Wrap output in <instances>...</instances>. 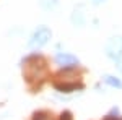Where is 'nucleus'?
<instances>
[{
	"instance_id": "obj_2",
	"label": "nucleus",
	"mask_w": 122,
	"mask_h": 120,
	"mask_svg": "<svg viewBox=\"0 0 122 120\" xmlns=\"http://www.w3.org/2000/svg\"><path fill=\"white\" fill-rule=\"evenodd\" d=\"M47 39H51V31L47 28H39L38 33L34 34V36L31 37V41H29V46L31 47H36V46H42V44H46Z\"/></svg>"
},
{
	"instance_id": "obj_3",
	"label": "nucleus",
	"mask_w": 122,
	"mask_h": 120,
	"mask_svg": "<svg viewBox=\"0 0 122 120\" xmlns=\"http://www.w3.org/2000/svg\"><path fill=\"white\" fill-rule=\"evenodd\" d=\"M57 62L60 65H75L76 58L72 55H67V54H60V55H57Z\"/></svg>"
},
{
	"instance_id": "obj_6",
	"label": "nucleus",
	"mask_w": 122,
	"mask_h": 120,
	"mask_svg": "<svg viewBox=\"0 0 122 120\" xmlns=\"http://www.w3.org/2000/svg\"><path fill=\"white\" fill-rule=\"evenodd\" d=\"M60 120H72V117H70L68 112H65V114H62V119H60Z\"/></svg>"
},
{
	"instance_id": "obj_4",
	"label": "nucleus",
	"mask_w": 122,
	"mask_h": 120,
	"mask_svg": "<svg viewBox=\"0 0 122 120\" xmlns=\"http://www.w3.org/2000/svg\"><path fill=\"white\" fill-rule=\"evenodd\" d=\"M104 81H106L107 84H111V86H116V88H122V81L116 80V78H112V76H104Z\"/></svg>"
},
{
	"instance_id": "obj_7",
	"label": "nucleus",
	"mask_w": 122,
	"mask_h": 120,
	"mask_svg": "<svg viewBox=\"0 0 122 120\" xmlns=\"http://www.w3.org/2000/svg\"><path fill=\"white\" fill-rule=\"evenodd\" d=\"M106 120H119V119H114V117H107Z\"/></svg>"
},
{
	"instance_id": "obj_5",
	"label": "nucleus",
	"mask_w": 122,
	"mask_h": 120,
	"mask_svg": "<svg viewBox=\"0 0 122 120\" xmlns=\"http://www.w3.org/2000/svg\"><path fill=\"white\" fill-rule=\"evenodd\" d=\"M34 120H52V117L47 112H39V114L34 115Z\"/></svg>"
},
{
	"instance_id": "obj_1",
	"label": "nucleus",
	"mask_w": 122,
	"mask_h": 120,
	"mask_svg": "<svg viewBox=\"0 0 122 120\" xmlns=\"http://www.w3.org/2000/svg\"><path fill=\"white\" fill-rule=\"evenodd\" d=\"M106 52L111 58H119L122 55V37H112L106 46Z\"/></svg>"
}]
</instances>
